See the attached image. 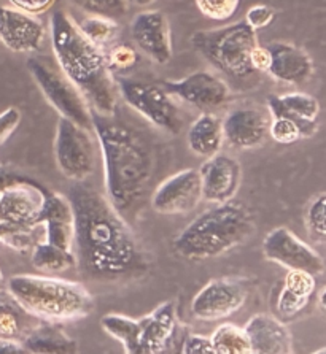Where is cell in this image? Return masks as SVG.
Returning <instances> with one entry per match:
<instances>
[{
  "label": "cell",
  "mask_w": 326,
  "mask_h": 354,
  "mask_svg": "<svg viewBox=\"0 0 326 354\" xmlns=\"http://www.w3.org/2000/svg\"><path fill=\"white\" fill-rule=\"evenodd\" d=\"M71 2L88 15L105 16L110 19L123 18L127 13V0H71Z\"/></svg>",
  "instance_id": "30"
},
{
  "label": "cell",
  "mask_w": 326,
  "mask_h": 354,
  "mask_svg": "<svg viewBox=\"0 0 326 354\" xmlns=\"http://www.w3.org/2000/svg\"><path fill=\"white\" fill-rule=\"evenodd\" d=\"M271 116H288L301 126L304 138L312 137L317 132V120L320 104L314 95L304 93H291L283 95H271L267 99Z\"/></svg>",
  "instance_id": "23"
},
{
  "label": "cell",
  "mask_w": 326,
  "mask_h": 354,
  "mask_svg": "<svg viewBox=\"0 0 326 354\" xmlns=\"http://www.w3.org/2000/svg\"><path fill=\"white\" fill-rule=\"evenodd\" d=\"M202 198L212 203H223L236 196L240 185V164L226 154L217 153L207 158L204 165L199 169Z\"/></svg>",
  "instance_id": "18"
},
{
  "label": "cell",
  "mask_w": 326,
  "mask_h": 354,
  "mask_svg": "<svg viewBox=\"0 0 326 354\" xmlns=\"http://www.w3.org/2000/svg\"><path fill=\"white\" fill-rule=\"evenodd\" d=\"M55 156L64 176L73 181L87 180L96 164L94 142L88 129L61 116L55 138Z\"/></svg>",
  "instance_id": "10"
},
{
  "label": "cell",
  "mask_w": 326,
  "mask_h": 354,
  "mask_svg": "<svg viewBox=\"0 0 326 354\" xmlns=\"http://www.w3.org/2000/svg\"><path fill=\"white\" fill-rule=\"evenodd\" d=\"M26 353L71 354L78 351V343L55 324H37L21 340Z\"/></svg>",
  "instance_id": "24"
},
{
  "label": "cell",
  "mask_w": 326,
  "mask_h": 354,
  "mask_svg": "<svg viewBox=\"0 0 326 354\" xmlns=\"http://www.w3.org/2000/svg\"><path fill=\"white\" fill-rule=\"evenodd\" d=\"M28 68L34 82L57 113L88 131L93 129V110L87 97L61 72L56 61L45 56H34L28 59Z\"/></svg>",
  "instance_id": "8"
},
{
  "label": "cell",
  "mask_w": 326,
  "mask_h": 354,
  "mask_svg": "<svg viewBox=\"0 0 326 354\" xmlns=\"http://www.w3.org/2000/svg\"><path fill=\"white\" fill-rule=\"evenodd\" d=\"M250 66H252L253 72H266L271 66V53L267 46L256 45L252 53H250Z\"/></svg>",
  "instance_id": "41"
},
{
  "label": "cell",
  "mask_w": 326,
  "mask_h": 354,
  "mask_svg": "<svg viewBox=\"0 0 326 354\" xmlns=\"http://www.w3.org/2000/svg\"><path fill=\"white\" fill-rule=\"evenodd\" d=\"M202 201L199 170L186 169L170 175L152 196V208L159 214H185L193 212Z\"/></svg>",
  "instance_id": "13"
},
{
  "label": "cell",
  "mask_w": 326,
  "mask_h": 354,
  "mask_svg": "<svg viewBox=\"0 0 326 354\" xmlns=\"http://www.w3.org/2000/svg\"><path fill=\"white\" fill-rule=\"evenodd\" d=\"M100 326L110 337L118 340L129 354H156L172 340L177 329L175 304L164 302L142 318L110 313L104 315Z\"/></svg>",
  "instance_id": "6"
},
{
  "label": "cell",
  "mask_w": 326,
  "mask_h": 354,
  "mask_svg": "<svg viewBox=\"0 0 326 354\" xmlns=\"http://www.w3.org/2000/svg\"><path fill=\"white\" fill-rule=\"evenodd\" d=\"M8 292L26 312L51 323L84 318L94 310V299L83 284L61 278L15 275Z\"/></svg>",
  "instance_id": "5"
},
{
  "label": "cell",
  "mask_w": 326,
  "mask_h": 354,
  "mask_svg": "<svg viewBox=\"0 0 326 354\" xmlns=\"http://www.w3.org/2000/svg\"><path fill=\"white\" fill-rule=\"evenodd\" d=\"M240 0H196V7L212 21H228L239 10Z\"/></svg>",
  "instance_id": "33"
},
{
  "label": "cell",
  "mask_w": 326,
  "mask_h": 354,
  "mask_svg": "<svg viewBox=\"0 0 326 354\" xmlns=\"http://www.w3.org/2000/svg\"><path fill=\"white\" fill-rule=\"evenodd\" d=\"M283 288L298 296L311 299L315 292V275L304 270H288L283 280Z\"/></svg>",
  "instance_id": "35"
},
{
  "label": "cell",
  "mask_w": 326,
  "mask_h": 354,
  "mask_svg": "<svg viewBox=\"0 0 326 354\" xmlns=\"http://www.w3.org/2000/svg\"><path fill=\"white\" fill-rule=\"evenodd\" d=\"M274 19H275L274 8L267 7V5H263V3L253 5L252 8H248L247 15H245V23H247L250 28H253L255 30L267 28V26H269Z\"/></svg>",
  "instance_id": "37"
},
{
  "label": "cell",
  "mask_w": 326,
  "mask_h": 354,
  "mask_svg": "<svg viewBox=\"0 0 326 354\" xmlns=\"http://www.w3.org/2000/svg\"><path fill=\"white\" fill-rule=\"evenodd\" d=\"M132 39L138 50L158 64H167L172 57V35L165 15L158 10L138 13L131 26Z\"/></svg>",
  "instance_id": "17"
},
{
  "label": "cell",
  "mask_w": 326,
  "mask_h": 354,
  "mask_svg": "<svg viewBox=\"0 0 326 354\" xmlns=\"http://www.w3.org/2000/svg\"><path fill=\"white\" fill-rule=\"evenodd\" d=\"M271 118L256 106H240L223 121V136L233 148L252 149L263 145L269 133Z\"/></svg>",
  "instance_id": "19"
},
{
  "label": "cell",
  "mask_w": 326,
  "mask_h": 354,
  "mask_svg": "<svg viewBox=\"0 0 326 354\" xmlns=\"http://www.w3.org/2000/svg\"><path fill=\"white\" fill-rule=\"evenodd\" d=\"M191 43L197 53L228 77L242 80L253 73L250 53L258 45V40L256 30L245 19L224 28L194 32Z\"/></svg>",
  "instance_id": "7"
},
{
  "label": "cell",
  "mask_w": 326,
  "mask_h": 354,
  "mask_svg": "<svg viewBox=\"0 0 326 354\" xmlns=\"http://www.w3.org/2000/svg\"><path fill=\"white\" fill-rule=\"evenodd\" d=\"M250 340L252 353L256 354H290L293 337L288 327L269 315H255L244 327Z\"/></svg>",
  "instance_id": "22"
},
{
  "label": "cell",
  "mask_w": 326,
  "mask_h": 354,
  "mask_svg": "<svg viewBox=\"0 0 326 354\" xmlns=\"http://www.w3.org/2000/svg\"><path fill=\"white\" fill-rule=\"evenodd\" d=\"M161 84L172 97L202 111L221 109L231 97L228 84L210 72H194L180 82H163Z\"/></svg>",
  "instance_id": "14"
},
{
  "label": "cell",
  "mask_w": 326,
  "mask_h": 354,
  "mask_svg": "<svg viewBox=\"0 0 326 354\" xmlns=\"http://www.w3.org/2000/svg\"><path fill=\"white\" fill-rule=\"evenodd\" d=\"M104 159L107 198L120 214L131 212L153 178L154 159L147 142L125 122L93 110Z\"/></svg>",
  "instance_id": "2"
},
{
  "label": "cell",
  "mask_w": 326,
  "mask_h": 354,
  "mask_svg": "<svg viewBox=\"0 0 326 354\" xmlns=\"http://www.w3.org/2000/svg\"><path fill=\"white\" fill-rule=\"evenodd\" d=\"M223 142V121L212 113L197 118L188 131V147L197 156H215L220 153Z\"/></svg>",
  "instance_id": "25"
},
{
  "label": "cell",
  "mask_w": 326,
  "mask_h": 354,
  "mask_svg": "<svg viewBox=\"0 0 326 354\" xmlns=\"http://www.w3.org/2000/svg\"><path fill=\"white\" fill-rule=\"evenodd\" d=\"M263 254L288 270H304L312 275H322L325 270L323 257L287 227H275L266 235Z\"/></svg>",
  "instance_id": "12"
},
{
  "label": "cell",
  "mask_w": 326,
  "mask_h": 354,
  "mask_svg": "<svg viewBox=\"0 0 326 354\" xmlns=\"http://www.w3.org/2000/svg\"><path fill=\"white\" fill-rule=\"evenodd\" d=\"M107 62L111 72H126L137 64V53L129 45H114L105 51Z\"/></svg>",
  "instance_id": "34"
},
{
  "label": "cell",
  "mask_w": 326,
  "mask_h": 354,
  "mask_svg": "<svg viewBox=\"0 0 326 354\" xmlns=\"http://www.w3.org/2000/svg\"><path fill=\"white\" fill-rule=\"evenodd\" d=\"M309 300H311L309 297L298 296V294H293L288 289L282 288L279 299H277V312L283 318H293L306 308Z\"/></svg>",
  "instance_id": "36"
},
{
  "label": "cell",
  "mask_w": 326,
  "mask_h": 354,
  "mask_svg": "<svg viewBox=\"0 0 326 354\" xmlns=\"http://www.w3.org/2000/svg\"><path fill=\"white\" fill-rule=\"evenodd\" d=\"M45 24L35 15L0 7V41L15 53H37L45 41Z\"/></svg>",
  "instance_id": "16"
},
{
  "label": "cell",
  "mask_w": 326,
  "mask_h": 354,
  "mask_svg": "<svg viewBox=\"0 0 326 354\" xmlns=\"http://www.w3.org/2000/svg\"><path fill=\"white\" fill-rule=\"evenodd\" d=\"M46 192L30 180L18 178L0 191V223L35 227Z\"/></svg>",
  "instance_id": "15"
},
{
  "label": "cell",
  "mask_w": 326,
  "mask_h": 354,
  "mask_svg": "<svg viewBox=\"0 0 326 354\" xmlns=\"http://www.w3.org/2000/svg\"><path fill=\"white\" fill-rule=\"evenodd\" d=\"M34 226H44L48 243L72 250L73 241V210L71 201L61 194H46L44 207Z\"/></svg>",
  "instance_id": "21"
},
{
  "label": "cell",
  "mask_w": 326,
  "mask_h": 354,
  "mask_svg": "<svg viewBox=\"0 0 326 354\" xmlns=\"http://www.w3.org/2000/svg\"><path fill=\"white\" fill-rule=\"evenodd\" d=\"M32 264L44 272H64L77 266V259L72 250H64L48 241H42L34 246Z\"/></svg>",
  "instance_id": "27"
},
{
  "label": "cell",
  "mask_w": 326,
  "mask_h": 354,
  "mask_svg": "<svg viewBox=\"0 0 326 354\" xmlns=\"http://www.w3.org/2000/svg\"><path fill=\"white\" fill-rule=\"evenodd\" d=\"M325 207L326 196L320 192L317 197L312 198L306 212V227L309 237L317 243H323L326 239V226H325Z\"/></svg>",
  "instance_id": "31"
},
{
  "label": "cell",
  "mask_w": 326,
  "mask_h": 354,
  "mask_svg": "<svg viewBox=\"0 0 326 354\" xmlns=\"http://www.w3.org/2000/svg\"><path fill=\"white\" fill-rule=\"evenodd\" d=\"M2 286H3V275L2 272H0V291H2Z\"/></svg>",
  "instance_id": "45"
},
{
  "label": "cell",
  "mask_w": 326,
  "mask_h": 354,
  "mask_svg": "<svg viewBox=\"0 0 326 354\" xmlns=\"http://www.w3.org/2000/svg\"><path fill=\"white\" fill-rule=\"evenodd\" d=\"M215 354H250L252 346L244 327L236 324H221L210 337Z\"/></svg>",
  "instance_id": "28"
},
{
  "label": "cell",
  "mask_w": 326,
  "mask_h": 354,
  "mask_svg": "<svg viewBox=\"0 0 326 354\" xmlns=\"http://www.w3.org/2000/svg\"><path fill=\"white\" fill-rule=\"evenodd\" d=\"M50 29L55 61L61 72L82 91L94 111L114 116L116 83L105 51L88 40L80 30L77 21L64 10L51 15Z\"/></svg>",
  "instance_id": "3"
},
{
  "label": "cell",
  "mask_w": 326,
  "mask_h": 354,
  "mask_svg": "<svg viewBox=\"0 0 326 354\" xmlns=\"http://www.w3.org/2000/svg\"><path fill=\"white\" fill-rule=\"evenodd\" d=\"M183 354H215L210 342V337L190 334L183 342L181 348Z\"/></svg>",
  "instance_id": "39"
},
{
  "label": "cell",
  "mask_w": 326,
  "mask_h": 354,
  "mask_svg": "<svg viewBox=\"0 0 326 354\" xmlns=\"http://www.w3.org/2000/svg\"><path fill=\"white\" fill-rule=\"evenodd\" d=\"M19 353H26V350L19 342L0 339V354H19Z\"/></svg>",
  "instance_id": "42"
},
{
  "label": "cell",
  "mask_w": 326,
  "mask_h": 354,
  "mask_svg": "<svg viewBox=\"0 0 326 354\" xmlns=\"http://www.w3.org/2000/svg\"><path fill=\"white\" fill-rule=\"evenodd\" d=\"M269 136L280 145H291L304 138V132L296 121L288 116H272Z\"/></svg>",
  "instance_id": "32"
},
{
  "label": "cell",
  "mask_w": 326,
  "mask_h": 354,
  "mask_svg": "<svg viewBox=\"0 0 326 354\" xmlns=\"http://www.w3.org/2000/svg\"><path fill=\"white\" fill-rule=\"evenodd\" d=\"M77 24L80 30L84 34V37L104 51H107V48L114 46V43L120 32V28L115 19L105 18V16H98V15L84 16L82 23H77Z\"/></svg>",
  "instance_id": "29"
},
{
  "label": "cell",
  "mask_w": 326,
  "mask_h": 354,
  "mask_svg": "<svg viewBox=\"0 0 326 354\" xmlns=\"http://www.w3.org/2000/svg\"><path fill=\"white\" fill-rule=\"evenodd\" d=\"M271 66L267 73L288 84H302L314 75V61L302 48L288 41H272L267 45Z\"/></svg>",
  "instance_id": "20"
},
{
  "label": "cell",
  "mask_w": 326,
  "mask_h": 354,
  "mask_svg": "<svg viewBox=\"0 0 326 354\" xmlns=\"http://www.w3.org/2000/svg\"><path fill=\"white\" fill-rule=\"evenodd\" d=\"M325 292H326V289L323 288L322 291L318 292V304H320V308L322 310H325V302H323V299H325Z\"/></svg>",
  "instance_id": "44"
},
{
  "label": "cell",
  "mask_w": 326,
  "mask_h": 354,
  "mask_svg": "<svg viewBox=\"0 0 326 354\" xmlns=\"http://www.w3.org/2000/svg\"><path fill=\"white\" fill-rule=\"evenodd\" d=\"M253 230L252 213L242 203L228 201L193 219L174 239V250L185 259H212L237 248Z\"/></svg>",
  "instance_id": "4"
},
{
  "label": "cell",
  "mask_w": 326,
  "mask_h": 354,
  "mask_svg": "<svg viewBox=\"0 0 326 354\" xmlns=\"http://www.w3.org/2000/svg\"><path fill=\"white\" fill-rule=\"evenodd\" d=\"M21 122V111L15 106H10L0 113V147L13 136L16 127Z\"/></svg>",
  "instance_id": "38"
},
{
  "label": "cell",
  "mask_w": 326,
  "mask_h": 354,
  "mask_svg": "<svg viewBox=\"0 0 326 354\" xmlns=\"http://www.w3.org/2000/svg\"><path fill=\"white\" fill-rule=\"evenodd\" d=\"M34 318L12 296L0 294V339L21 343L32 327L37 326H30V319Z\"/></svg>",
  "instance_id": "26"
},
{
  "label": "cell",
  "mask_w": 326,
  "mask_h": 354,
  "mask_svg": "<svg viewBox=\"0 0 326 354\" xmlns=\"http://www.w3.org/2000/svg\"><path fill=\"white\" fill-rule=\"evenodd\" d=\"M118 89L126 104L154 127L169 133L180 132L181 121L177 106L163 84L121 78L118 80Z\"/></svg>",
  "instance_id": "9"
},
{
  "label": "cell",
  "mask_w": 326,
  "mask_h": 354,
  "mask_svg": "<svg viewBox=\"0 0 326 354\" xmlns=\"http://www.w3.org/2000/svg\"><path fill=\"white\" fill-rule=\"evenodd\" d=\"M15 8L23 10L32 15H40L50 10L56 0H8Z\"/></svg>",
  "instance_id": "40"
},
{
  "label": "cell",
  "mask_w": 326,
  "mask_h": 354,
  "mask_svg": "<svg viewBox=\"0 0 326 354\" xmlns=\"http://www.w3.org/2000/svg\"><path fill=\"white\" fill-rule=\"evenodd\" d=\"M248 297L247 283L237 278L208 281L191 302V313L199 321L224 319L237 313Z\"/></svg>",
  "instance_id": "11"
},
{
  "label": "cell",
  "mask_w": 326,
  "mask_h": 354,
  "mask_svg": "<svg viewBox=\"0 0 326 354\" xmlns=\"http://www.w3.org/2000/svg\"><path fill=\"white\" fill-rule=\"evenodd\" d=\"M127 2L136 5V7H148V5L153 3L154 0H127Z\"/></svg>",
  "instance_id": "43"
},
{
  "label": "cell",
  "mask_w": 326,
  "mask_h": 354,
  "mask_svg": "<svg viewBox=\"0 0 326 354\" xmlns=\"http://www.w3.org/2000/svg\"><path fill=\"white\" fill-rule=\"evenodd\" d=\"M75 259L89 277L114 280L141 269L142 254L132 230L110 201L84 181L71 187Z\"/></svg>",
  "instance_id": "1"
}]
</instances>
